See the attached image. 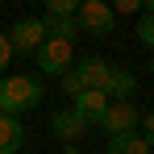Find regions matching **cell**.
I'll return each mask as SVG.
<instances>
[{
	"instance_id": "obj_1",
	"label": "cell",
	"mask_w": 154,
	"mask_h": 154,
	"mask_svg": "<svg viewBox=\"0 0 154 154\" xmlns=\"http://www.w3.org/2000/svg\"><path fill=\"white\" fill-rule=\"evenodd\" d=\"M42 100H46V92H42L38 75H4L0 79V117L21 121V112H33Z\"/></svg>"
},
{
	"instance_id": "obj_2",
	"label": "cell",
	"mask_w": 154,
	"mask_h": 154,
	"mask_svg": "<svg viewBox=\"0 0 154 154\" xmlns=\"http://www.w3.org/2000/svg\"><path fill=\"white\" fill-rule=\"evenodd\" d=\"M75 29L88 33V38H108V33L117 29L112 4H104V0H83L79 13H75Z\"/></svg>"
},
{
	"instance_id": "obj_3",
	"label": "cell",
	"mask_w": 154,
	"mask_h": 154,
	"mask_svg": "<svg viewBox=\"0 0 154 154\" xmlns=\"http://www.w3.org/2000/svg\"><path fill=\"white\" fill-rule=\"evenodd\" d=\"M33 58H38V71H42V75H58V79H63L71 67H75V46H71V42H54V38H46V42L38 46Z\"/></svg>"
},
{
	"instance_id": "obj_4",
	"label": "cell",
	"mask_w": 154,
	"mask_h": 154,
	"mask_svg": "<svg viewBox=\"0 0 154 154\" xmlns=\"http://www.w3.org/2000/svg\"><path fill=\"white\" fill-rule=\"evenodd\" d=\"M137 121H142V112L133 108V100H121V104H108L100 117V129L108 137H125V133H137Z\"/></svg>"
},
{
	"instance_id": "obj_5",
	"label": "cell",
	"mask_w": 154,
	"mask_h": 154,
	"mask_svg": "<svg viewBox=\"0 0 154 154\" xmlns=\"http://www.w3.org/2000/svg\"><path fill=\"white\" fill-rule=\"evenodd\" d=\"M46 42V29H42V17H21L17 25L8 29V46L21 54H38V46Z\"/></svg>"
},
{
	"instance_id": "obj_6",
	"label": "cell",
	"mask_w": 154,
	"mask_h": 154,
	"mask_svg": "<svg viewBox=\"0 0 154 154\" xmlns=\"http://www.w3.org/2000/svg\"><path fill=\"white\" fill-rule=\"evenodd\" d=\"M71 71L79 75L83 92H104V88H108V75H112V67L104 63L100 54H83V58H79L75 67H71Z\"/></svg>"
},
{
	"instance_id": "obj_7",
	"label": "cell",
	"mask_w": 154,
	"mask_h": 154,
	"mask_svg": "<svg viewBox=\"0 0 154 154\" xmlns=\"http://www.w3.org/2000/svg\"><path fill=\"white\" fill-rule=\"evenodd\" d=\"M50 129L58 133V137H63V142H67V146H75L79 137L88 133V121H83V117H75L71 108H54V117H50Z\"/></svg>"
},
{
	"instance_id": "obj_8",
	"label": "cell",
	"mask_w": 154,
	"mask_h": 154,
	"mask_svg": "<svg viewBox=\"0 0 154 154\" xmlns=\"http://www.w3.org/2000/svg\"><path fill=\"white\" fill-rule=\"evenodd\" d=\"M108 104H112V100H108L104 92H79L75 104H71V112L83 117L88 125H100V117H104V108H108Z\"/></svg>"
},
{
	"instance_id": "obj_9",
	"label": "cell",
	"mask_w": 154,
	"mask_h": 154,
	"mask_svg": "<svg viewBox=\"0 0 154 154\" xmlns=\"http://www.w3.org/2000/svg\"><path fill=\"white\" fill-rule=\"evenodd\" d=\"M137 92V75H129V71H121V67H112V75H108V88H104V96L112 104H121V100H129Z\"/></svg>"
},
{
	"instance_id": "obj_10",
	"label": "cell",
	"mask_w": 154,
	"mask_h": 154,
	"mask_svg": "<svg viewBox=\"0 0 154 154\" xmlns=\"http://www.w3.org/2000/svg\"><path fill=\"white\" fill-rule=\"evenodd\" d=\"M25 146V129L17 117H0V154H17Z\"/></svg>"
},
{
	"instance_id": "obj_11",
	"label": "cell",
	"mask_w": 154,
	"mask_h": 154,
	"mask_svg": "<svg viewBox=\"0 0 154 154\" xmlns=\"http://www.w3.org/2000/svg\"><path fill=\"white\" fill-rule=\"evenodd\" d=\"M42 29H46V38H54V42H71V46H75V38H79L75 17H42Z\"/></svg>"
},
{
	"instance_id": "obj_12",
	"label": "cell",
	"mask_w": 154,
	"mask_h": 154,
	"mask_svg": "<svg viewBox=\"0 0 154 154\" xmlns=\"http://www.w3.org/2000/svg\"><path fill=\"white\" fill-rule=\"evenodd\" d=\"M108 154H150V146L137 133H125V137H108Z\"/></svg>"
},
{
	"instance_id": "obj_13",
	"label": "cell",
	"mask_w": 154,
	"mask_h": 154,
	"mask_svg": "<svg viewBox=\"0 0 154 154\" xmlns=\"http://www.w3.org/2000/svg\"><path fill=\"white\" fill-rule=\"evenodd\" d=\"M75 13H79L75 0H46V13L42 17H75Z\"/></svg>"
},
{
	"instance_id": "obj_14",
	"label": "cell",
	"mask_w": 154,
	"mask_h": 154,
	"mask_svg": "<svg viewBox=\"0 0 154 154\" xmlns=\"http://www.w3.org/2000/svg\"><path fill=\"white\" fill-rule=\"evenodd\" d=\"M137 125H142V133H137V137H142V142H146V146L154 150V112H146V117H142Z\"/></svg>"
},
{
	"instance_id": "obj_15",
	"label": "cell",
	"mask_w": 154,
	"mask_h": 154,
	"mask_svg": "<svg viewBox=\"0 0 154 154\" xmlns=\"http://www.w3.org/2000/svg\"><path fill=\"white\" fill-rule=\"evenodd\" d=\"M137 38H142V46H150V50H154V17H142V25H137Z\"/></svg>"
},
{
	"instance_id": "obj_16",
	"label": "cell",
	"mask_w": 154,
	"mask_h": 154,
	"mask_svg": "<svg viewBox=\"0 0 154 154\" xmlns=\"http://www.w3.org/2000/svg\"><path fill=\"white\" fill-rule=\"evenodd\" d=\"M63 92H67L71 100H75L79 92H83V83H79V75H75V71H67V75H63Z\"/></svg>"
},
{
	"instance_id": "obj_17",
	"label": "cell",
	"mask_w": 154,
	"mask_h": 154,
	"mask_svg": "<svg viewBox=\"0 0 154 154\" xmlns=\"http://www.w3.org/2000/svg\"><path fill=\"white\" fill-rule=\"evenodd\" d=\"M129 13H142V0H121L112 8V17H129Z\"/></svg>"
},
{
	"instance_id": "obj_18",
	"label": "cell",
	"mask_w": 154,
	"mask_h": 154,
	"mask_svg": "<svg viewBox=\"0 0 154 154\" xmlns=\"http://www.w3.org/2000/svg\"><path fill=\"white\" fill-rule=\"evenodd\" d=\"M13 63V46H8V33H0V71Z\"/></svg>"
},
{
	"instance_id": "obj_19",
	"label": "cell",
	"mask_w": 154,
	"mask_h": 154,
	"mask_svg": "<svg viewBox=\"0 0 154 154\" xmlns=\"http://www.w3.org/2000/svg\"><path fill=\"white\" fill-rule=\"evenodd\" d=\"M142 13H146V17H154V0H142Z\"/></svg>"
},
{
	"instance_id": "obj_20",
	"label": "cell",
	"mask_w": 154,
	"mask_h": 154,
	"mask_svg": "<svg viewBox=\"0 0 154 154\" xmlns=\"http://www.w3.org/2000/svg\"><path fill=\"white\" fill-rule=\"evenodd\" d=\"M150 71H154V54H150Z\"/></svg>"
}]
</instances>
